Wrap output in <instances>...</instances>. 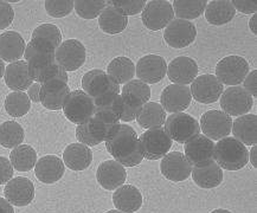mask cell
Instances as JSON below:
<instances>
[{
  "label": "cell",
  "instance_id": "30bf717a",
  "mask_svg": "<svg viewBox=\"0 0 257 213\" xmlns=\"http://www.w3.org/2000/svg\"><path fill=\"white\" fill-rule=\"evenodd\" d=\"M55 58L57 64L65 71H76L84 64L87 50L83 43L77 39H67L56 49Z\"/></svg>",
  "mask_w": 257,
  "mask_h": 213
},
{
  "label": "cell",
  "instance_id": "7bdbcfd3",
  "mask_svg": "<svg viewBox=\"0 0 257 213\" xmlns=\"http://www.w3.org/2000/svg\"><path fill=\"white\" fill-rule=\"evenodd\" d=\"M35 38L48 41L57 49L62 43V32L54 24H41L32 32V39Z\"/></svg>",
  "mask_w": 257,
  "mask_h": 213
},
{
  "label": "cell",
  "instance_id": "836d02e7",
  "mask_svg": "<svg viewBox=\"0 0 257 213\" xmlns=\"http://www.w3.org/2000/svg\"><path fill=\"white\" fill-rule=\"evenodd\" d=\"M10 161L13 168L18 172H29L34 169L38 161L37 152L30 145H19L12 149L10 154Z\"/></svg>",
  "mask_w": 257,
  "mask_h": 213
},
{
  "label": "cell",
  "instance_id": "4316f807",
  "mask_svg": "<svg viewBox=\"0 0 257 213\" xmlns=\"http://www.w3.org/2000/svg\"><path fill=\"white\" fill-rule=\"evenodd\" d=\"M63 162L69 169L80 170L87 169L90 163L93 162V152L88 146L80 142L70 143L63 150Z\"/></svg>",
  "mask_w": 257,
  "mask_h": 213
},
{
  "label": "cell",
  "instance_id": "ac0fdd59",
  "mask_svg": "<svg viewBox=\"0 0 257 213\" xmlns=\"http://www.w3.org/2000/svg\"><path fill=\"white\" fill-rule=\"evenodd\" d=\"M161 107L170 114L184 113L192 102V95L187 85L170 84L163 90L160 96Z\"/></svg>",
  "mask_w": 257,
  "mask_h": 213
},
{
  "label": "cell",
  "instance_id": "e0dca14e",
  "mask_svg": "<svg viewBox=\"0 0 257 213\" xmlns=\"http://www.w3.org/2000/svg\"><path fill=\"white\" fill-rule=\"evenodd\" d=\"M160 172L170 181L180 182L189 179L192 165L181 152L167 153L161 160Z\"/></svg>",
  "mask_w": 257,
  "mask_h": 213
},
{
  "label": "cell",
  "instance_id": "484cf974",
  "mask_svg": "<svg viewBox=\"0 0 257 213\" xmlns=\"http://www.w3.org/2000/svg\"><path fill=\"white\" fill-rule=\"evenodd\" d=\"M26 43L17 31H6L0 35V58L13 63L24 57Z\"/></svg>",
  "mask_w": 257,
  "mask_h": 213
},
{
  "label": "cell",
  "instance_id": "f907efd6",
  "mask_svg": "<svg viewBox=\"0 0 257 213\" xmlns=\"http://www.w3.org/2000/svg\"><path fill=\"white\" fill-rule=\"evenodd\" d=\"M231 3L236 11L243 15H255L257 11L256 0H233Z\"/></svg>",
  "mask_w": 257,
  "mask_h": 213
},
{
  "label": "cell",
  "instance_id": "7a4b0ae2",
  "mask_svg": "<svg viewBox=\"0 0 257 213\" xmlns=\"http://www.w3.org/2000/svg\"><path fill=\"white\" fill-rule=\"evenodd\" d=\"M215 162L222 169L239 170L249 162V150L235 137H224L215 145Z\"/></svg>",
  "mask_w": 257,
  "mask_h": 213
},
{
  "label": "cell",
  "instance_id": "83f0119b",
  "mask_svg": "<svg viewBox=\"0 0 257 213\" xmlns=\"http://www.w3.org/2000/svg\"><path fill=\"white\" fill-rule=\"evenodd\" d=\"M194 183L200 188H215L223 182V169L215 161L206 165L192 167L191 172Z\"/></svg>",
  "mask_w": 257,
  "mask_h": 213
},
{
  "label": "cell",
  "instance_id": "7dc6e473",
  "mask_svg": "<svg viewBox=\"0 0 257 213\" xmlns=\"http://www.w3.org/2000/svg\"><path fill=\"white\" fill-rule=\"evenodd\" d=\"M76 137L78 142L83 143V145L88 147H94L100 145L101 141L93 135V133L90 132L88 127V121L84 123L77 124L76 127Z\"/></svg>",
  "mask_w": 257,
  "mask_h": 213
},
{
  "label": "cell",
  "instance_id": "bcb514c9",
  "mask_svg": "<svg viewBox=\"0 0 257 213\" xmlns=\"http://www.w3.org/2000/svg\"><path fill=\"white\" fill-rule=\"evenodd\" d=\"M122 113H121L120 121L123 122H132V121L137 120L138 115H139L140 110L143 109L144 104L140 101L134 100L130 96H122Z\"/></svg>",
  "mask_w": 257,
  "mask_h": 213
},
{
  "label": "cell",
  "instance_id": "f546056e",
  "mask_svg": "<svg viewBox=\"0 0 257 213\" xmlns=\"http://www.w3.org/2000/svg\"><path fill=\"white\" fill-rule=\"evenodd\" d=\"M206 21L211 25H225L236 16V10L230 0H212L207 2L204 11Z\"/></svg>",
  "mask_w": 257,
  "mask_h": 213
},
{
  "label": "cell",
  "instance_id": "74e56055",
  "mask_svg": "<svg viewBox=\"0 0 257 213\" xmlns=\"http://www.w3.org/2000/svg\"><path fill=\"white\" fill-rule=\"evenodd\" d=\"M24 129L16 121H6L0 124V145L4 148H16L24 141Z\"/></svg>",
  "mask_w": 257,
  "mask_h": 213
},
{
  "label": "cell",
  "instance_id": "60d3db41",
  "mask_svg": "<svg viewBox=\"0 0 257 213\" xmlns=\"http://www.w3.org/2000/svg\"><path fill=\"white\" fill-rule=\"evenodd\" d=\"M120 95L130 96L134 100L140 101L143 104H146L151 100V88L143 81L132 80L123 85Z\"/></svg>",
  "mask_w": 257,
  "mask_h": 213
},
{
  "label": "cell",
  "instance_id": "ab89813d",
  "mask_svg": "<svg viewBox=\"0 0 257 213\" xmlns=\"http://www.w3.org/2000/svg\"><path fill=\"white\" fill-rule=\"evenodd\" d=\"M56 54V48L51 43L44 39L35 38L26 44V49L24 52L25 62H29L34 58L38 57H52Z\"/></svg>",
  "mask_w": 257,
  "mask_h": 213
},
{
  "label": "cell",
  "instance_id": "ba28073f",
  "mask_svg": "<svg viewBox=\"0 0 257 213\" xmlns=\"http://www.w3.org/2000/svg\"><path fill=\"white\" fill-rule=\"evenodd\" d=\"M82 90L93 100L107 94H120L121 88L101 69H93L82 77Z\"/></svg>",
  "mask_w": 257,
  "mask_h": 213
},
{
  "label": "cell",
  "instance_id": "1f68e13d",
  "mask_svg": "<svg viewBox=\"0 0 257 213\" xmlns=\"http://www.w3.org/2000/svg\"><path fill=\"white\" fill-rule=\"evenodd\" d=\"M105 73L118 85H124L130 81L134 80L135 64L126 56H118L108 64Z\"/></svg>",
  "mask_w": 257,
  "mask_h": 213
},
{
  "label": "cell",
  "instance_id": "c3c4849f",
  "mask_svg": "<svg viewBox=\"0 0 257 213\" xmlns=\"http://www.w3.org/2000/svg\"><path fill=\"white\" fill-rule=\"evenodd\" d=\"M15 19V10L6 2H0V30L9 28Z\"/></svg>",
  "mask_w": 257,
  "mask_h": 213
},
{
  "label": "cell",
  "instance_id": "cb8c5ba5",
  "mask_svg": "<svg viewBox=\"0 0 257 213\" xmlns=\"http://www.w3.org/2000/svg\"><path fill=\"white\" fill-rule=\"evenodd\" d=\"M4 81L13 91L28 90L34 83V78L29 70V64L25 61H17L10 63L5 69Z\"/></svg>",
  "mask_w": 257,
  "mask_h": 213
},
{
  "label": "cell",
  "instance_id": "e575fe53",
  "mask_svg": "<svg viewBox=\"0 0 257 213\" xmlns=\"http://www.w3.org/2000/svg\"><path fill=\"white\" fill-rule=\"evenodd\" d=\"M122 113V98L120 94H107L94 100V114L120 121Z\"/></svg>",
  "mask_w": 257,
  "mask_h": 213
},
{
  "label": "cell",
  "instance_id": "8d00e7d4",
  "mask_svg": "<svg viewBox=\"0 0 257 213\" xmlns=\"http://www.w3.org/2000/svg\"><path fill=\"white\" fill-rule=\"evenodd\" d=\"M206 5V0H174L172 3L174 17L190 22L204 15Z\"/></svg>",
  "mask_w": 257,
  "mask_h": 213
},
{
  "label": "cell",
  "instance_id": "ffe728a7",
  "mask_svg": "<svg viewBox=\"0 0 257 213\" xmlns=\"http://www.w3.org/2000/svg\"><path fill=\"white\" fill-rule=\"evenodd\" d=\"M199 67L193 58L187 56L176 57L167 65V76L173 84L187 85L192 83L194 78L198 76Z\"/></svg>",
  "mask_w": 257,
  "mask_h": 213
},
{
  "label": "cell",
  "instance_id": "7c38bea8",
  "mask_svg": "<svg viewBox=\"0 0 257 213\" xmlns=\"http://www.w3.org/2000/svg\"><path fill=\"white\" fill-rule=\"evenodd\" d=\"M191 95L193 100L203 104L215 103L224 91V85L215 75L204 74L197 76L191 83Z\"/></svg>",
  "mask_w": 257,
  "mask_h": 213
},
{
  "label": "cell",
  "instance_id": "f35d334b",
  "mask_svg": "<svg viewBox=\"0 0 257 213\" xmlns=\"http://www.w3.org/2000/svg\"><path fill=\"white\" fill-rule=\"evenodd\" d=\"M6 113L12 117H22L31 109V101L24 91H12L5 97Z\"/></svg>",
  "mask_w": 257,
  "mask_h": 213
},
{
  "label": "cell",
  "instance_id": "7402d4cb",
  "mask_svg": "<svg viewBox=\"0 0 257 213\" xmlns=\"http://www.w3.org/2000/svg\"><path fill=\"white\" fill-rule=\"evenodd\" d=\"M69 94L70 88L67 83L57 80L49 81L41 85L39 101L49 110H61Z\"/></svg>",
  "mask_w": 257,
  "mask_h": 213
},
{
  "label": "cell",
  "instance_id": "db71d44e",
  "mask_svg": "<svg viewBox=\"0 0 257 213\" xmlns=\"http://www.w3.org/2000/svg\"><path fill=\"white\" fill-rule=\"evenodd\" d=\"M0 213H15L13 206L5 198H0Z\"/></svg>",
  "mask_w": 257,
  "mask_h": 213
},
{
  "label": "cell",
  "instance_id": "5bb4252c",
  "mask_svg": "<svg viewBox=\"0 0 257 213\" xmlns=\"http://www.w3.org/2000/svg\"><path fill=\"white\" fill-rule=\"evenodd\" d=\"M197 38V28L193 23L184 19H173L165 28L164 39L173 49L189 47Z\"/></svg>",
  "mask_w": 257,
  "mask_h": 213
},
{
  "label": "cell",
  "instance_id": "11a10c76",
  "mask_svg": "<svg viewBox=\"0 0 257 213\" xmlns=\"http://www.w3.org/2000/svg\"><path fill=\"white\" fill-rule=\"evenodd\" d=\"M249 161L251 162L253 168L257 167V161H256V145L251 146V150L249 152Z\"/></svg>",
  "mask_w": 257,
  "mask_h": 213
},
{
  "label": "cell",
  "instance_id": "6da1fadb",
  "mask_svg": "<svg viewBox=\"0 0 257 213\" xmlns=\"http://www.w3.org/2000/svg\"><path fill=\"white\" fill-rule=\"evenodd\" d=\"M105 148L115 161L123 167H135L144 160L138 133L128 124L120 123L113 136L105 141Z\"/></svg>",
  "mask_w": 257,
  "mask_h": 213
},
{
  "label": "cell",
  "instance_id": "5b68a950",
  "mask_svg": "<svg viewBox=\"0 0 257 213\" xmlns=\"http://www.w3.org/2000/svg\"><path fill=\"white\" fill-rule=\"evenodd\" d=\"M62 109L70 122L76 124L84 123L93 116L94 100L83 90L70 91Z\"/></svg>",
  "mask_w": 257,
  "mask_h": 213
},
{
  "label": "cell",
  "instance_id": "d6986e66",
  "mask_svg": "<svg viewBox=\"0 0 257 213\" xmlns=\"http://www.w3.org/2000/svg\"><path fill=\"white\" fill-rule=\"evenodd\" d=\"M4 194L6 200L12 206L24 207L34 201L35 186L31 180L25 176H17L6 183Z\"/></svg>",
  "mask_w": 257,
  "mask_h": 213
},
{
  "label": "cell",
  "instance_id": "2e32d148",
  "mask_svg": "<svg viewBox=\"0 0 257 213\" xmlns=\"http://www.w3.org/2000/svg\"><path fill=\"white\" fill-rule=\"evenodd\" d=\"M167 73V63L159 55H146L141 57L135 65L138 80L146 84H156L164 80Z\"/></svg>",
  "mask_w": 257,
  "mask_h": 213
},
{
  "label": "cell",
  "instance_id": "6f0895ef",
  "mask_svg": "<svg viewBox=\"0 0 257 213\" xmlns=\"http://www.w3.org/2000/svg\"><path fill=\"white\" fill-rule=\"evenodd\" d=\"M5 62L0 58V80H2L3 77H4V74H5Z\"/></svg>",
  "mask_w": 257,
  "mask_h": 213
},
{
  "label": "cell",
  "instance_id": "91938a15",
  "mask_svg": "<svg viewBox=\"0 0 257 213\" xmlns=\"http://www.w3.org/2000/svg\"><path fill=\"white\" fill-rule=\"evenodd\" d=\"M105 213H123V212L118 211V209H109V211H107Z\"/></svg>",
  "mask_w": 257,
  "mask_h": 213
},
{
  "label": "cell",
  "instance_id": "ee69618b",
  "mask_svg": "<svg viewBox=\"0 0 257 213\" xmlns=\"http://www.w3.org/2000/svg\"><path fill=\"white\" fill-rule=\"evenodd\" d=\"M44 4L48 15L54 18L67 17L75 8V2L72 0H47Z\"/></svg>",
  "mask_w": 257,
  "mask_h": 213
},
{
  "label": "cell",
  "instance_id": "9c48e42d",
  "mask_svg": "<svg viewBox=\"0 0 257 213\" xmlns=\"http://www.w3.org/2000/svg\"><path fill=\"white\" fill-rule=\"evenodd\" d=\"M200 130L210 140L219 141L231 133L232 119L222 110H207L200 117Z\"/></svg>",
  "mask_w": 257,
  "mask_h": 213
},
{
  "label": "cell",
  "instance_id": "f1b7e54d",
  "mask_svg": "<svg viewBox=\"0 0 257 213\" xmlns=\"http://www.w3.org/2000/svg\"><path fill=\"white\" fill-rule=\"evenodd\" d=\"M231 133L233 134V137L244 146L256 145L257 117L255 114H245L232 121Z\"/></svg>",
  "mask_w": 257,
  "mask_h": 213
},
{
  "label": "cell",
  "instance_id": "4fadbf2b",
  "mask_svg": "<svg viewBox=\"0 0 257 213\" xmlns=\"http://www.w3.org/2000/svg\"><path fill=\"white\" fill-rule=\"evenodd\" d=\"M28 64L32 78L39 84L54 80L67 83L69 80L68 73L57 64L55 56H52V57L34 58V60L29 61Z\"/></svg>",
  "mask_w": 257,
  "mask_h": 213
},
{
  "label": "cell",
  "instance_id": "816d5d0a",
  "mask_svg": "<svg viewBox=\"0 0 257 213\" xmlns=\"http://www.w3.org/2000/svg\"><path fill=\"white\" fill-rule=\"evenodd\" d=\"M256 81H257V71L251 70L249 71V74L246 75V77L243 81V89L246 93L251 95V97H256L257 95V88H256Z\"/></svg>",
  "mask_w": 257,
  "mask_h": 213
},
{
  "label": "cell",
  "instance_id": "d590c367",
  "mask_svg": "<svg viewBox=\"0 0 257 213\" xmlns=\"http://www.w3.org/2000/svg\"><path fill=\"white\" fill-rule=\"evenodd\" d=\"M88 127L95 137H97L101 142H105L120 127V121L109 119L100 114H93L88 121Z\"/></svg>",
  "mask_w": 257,
  "mask_h": 213
},
{
  "label": "cell",
  "instance_id": "f5cc1de1",
  "mask_svg": "<svg viewBox=\"0 0 257 213\" xmlns=\"http://www.w3.org/2000/svg\"><path fill=\"white\" fill-rule=\"evenodd\" d=\"M41 85L42 84L37 83V82H34L31 87L28 89V96L31 102H35V103L41 102V101H39V95H41Z\"/></svg>",
  "mask_w": 257,
  "mask_h": 213
},
{
  "label": "cell",
  "instance_id": "4dcf8cb0",
  "mask_svg": "<svg viewBox=\"0 0 257 213\" xmlns=\"http://www.w3.org/2000/svg\"><path fill=\"white\" fill-rule=\"evenodd\" d=\"M128 25V17L120 13L111 5L105 6L101 15L98 16V26L104 34H121Z\"/></svg>",
  "mask_w": 257,
  "mask_h": 213
},
{
  "label": "cell",
  "instance_id": "d4e9b609",
  "mask_svg": "<svg viewBox=\"0 0 257 213\" xmlns=\"http://www.w3.org/2000/svg\"><path fill=\"white\" fill-rule=\"evenodd\" d=\"M113 204L116 209L123 213H135L144 204V196L140 189L133 185H122L114 191Z\"/></svg>",
  "mask_w": 257,
  "mask_h": 213
},
{
  "label": "cell",
  "instance_id": "8fae6325",
  "mask_svg": "<svg viewBox=\"0 0 257 213\" xmlns=\"http://www.w3.org/2000/svg\"><path fill=\"white\" fill-rule=\"evenodd\" d=\"M220 108L229 116H242L248 114L252 108L253 98L240 85L229 87L220 96Z\"/></svg>",
  "mask_w": 257,
  "mask_h": 213
},
{
  "label": "cell",
  "instance_id": "681fc988",
  "mask_svg": "<svg viewBox=\"0 0 257 213\" xmlns=\"http://www.w3.org/2000/svg\"><path fill=\"white\" fill-rule=\"evenodd\" d=\"M13 168L10 159L5 156H0V185H6L13 178Z\"/></svg>",
  "mask_w": 257,
  "mask_h": 213
},
{
  "label": "cell",
  "instance_id": "603a6c76",
  "mask_svg": "<svg viewBox=\"0 0 257 213\" xmlns=\"http://www.w3.org/2000/svg\"><path fill=\"white\" fill-rule=\"evenodd\" d=\"M65 165L63 160L56 155H45L38 160L35 166V175L39 181L52 185L63 178Z\"/></svg>",
  "mask_w": 257,
  "mask_h": 213
},
{
  "label": "cell",
  "instance_id": "9f6ffc18",
  "mask_svg": "<svg viewBox=\"0 0 257 213\" xmlns=\"http://www.w3.org/2000/svg\"><path fill=\"white\" fill-rule=\"evenodd\" d=\"M249 28L253 35H257V15H252L249 21Z\"/></svg>",
  "mask_w": 257,
  "mask_h": 213
},
{
  "label": "cell",
  "instance_id": "680465c9",
  "mask_svg": "<svg viewBox=\"0 0 257 213\" xmlns=\"http://www.w3.org/2000/svg\"><path fill=\"white\" fill-rule=\"evenodd\" d=\"M210 213H232V212L229 211V209H225V208H216V209H213V211H211Z\"/></svg>",
  "mask_w": 257,
  "mask_h": 213
},
{
  "label": "cell",
  "instance_id": "8992f818",
  "mask_svg": "<svg viewBox=\"0 0 257 213\" xmlns=\"http://www.w3.org/2000/svg\"><path fill=\"white\" fill-rule=\"evenodd\" d=\"M174 19L172 4L166 0H151L141 12V21L148 30L159 31Z\"/></svg>",
  "mask_w": 257,
  "mask_h": 213
},
{
  "label": "cell",
  "instance_id": "b9f144b4",
  "mask_svg": "<svg viewBox=\"0 0 257 213\" xmlns=\"http://www.w3.org/2000/svg\"><path fill=\"white\" fill-rule=\"evenodd\" d=\"M107 2L103 0H77L75 2L76 13L83 19L98 18L101 12L103 11Z\"/></svg>",
  "mask_w": 257,
  "mask_h": 213
},
{
  "label": "cell",
  "instance_id": "f6af8a7d",
  "mask_svg": "<svg viewBox=\"0 0 257 213\" xmlns=\"http://www.w3.org/2000/svg\"><path fill=\"white\" fill-rule=\"evenodd\" d=\"M108 4L128 17V16H135L143 12L146 2L145 0H111V2H108Z\"/></svg>",
  "mask_w": 257,
  "mask_h": 213
},
{
  "label": "cell",
  "instance_id": "3957f363",
  "mask_svg": "<svg viewBox=\"0 0 257 213\" xmlns=\"http://www.w3.org/2000/svg\"><path fill=\"white\" fill-rule=\"evenodd\" d=\"M249 71L250 65L244 57L231 55L222 58L217 63L215 76L223 85L226 84L230 87H236L243 83Z\"/></svg>",
  "mask_w": 257,
  "mask_h": 213
},
{
  "label": "cell",
  "instance_id": "d6a6232c",
  "mask_svg": "<svg viewBox=\"0 0 257 213\" xmlns=\"http://www.w3.org/2000/svg\"><path fill=\"white\" fill-rule=\"evenodd\" d=\"M166 117V111L161 107V104L150 101L144 104L143 109L140 110L137 117V122L145 129H153V128H159L165 124Z\"/></svg>",
  "mask_w": 257,
  "mask_h": 213
},
{
  "label": "cell",
  "instance_id": "52a82bcc",
  "mask_svg": "<svg viewBox=\"0 0 257 213\" xmlns=\"http://www.w3.org/2000/svg\"><path fill=\"white\" fill-rule=\"evenodd\" d=\"M144 158L147 160H159L170 153L173 141L167 135L164 128L147 129L139 137Z\"/></svg>",
  "mask_w": 257,
  "mask_h": 213
},
{
  "label": "cell",
  "instance_id": "44dd1931",
  "mask_svg": "<svg viewBox=\"0 0 257 213\" xmlns=\"http://www.w3.org/2000/svg\"><path fill=\"white\" fill-rule=\"evenodd\" d=\"M96 179L102 188L107 189V191H115L126 182V167L115 161L114 159L105 160L98 166L96 170Z\"/></svg>",
  "mask_w": 257,
  "mask_h": 213
},
{
  "label": "cell",
  "instance_id": "277c9868",
  "mask_svg": "<svg viewBox=\"0 0 257 213\" xmlns=\"http://www.w3.org/2000/svg\"><path fill=\"white\" fill-rule=\"evenodd\" d=\"M165 132L172 141L186 143L192 137L200 134L199 122L186 113L171 114L165 121Z\"/></svg>",
  "mask_w": 257,
  "mask_h": 213
},
{
  "label": "cell",
  "instance_id": "9a60e30c",
  "mask_svg": "<svg viewBox=\"0 0 257 213\" xmlns=\"http://www.w3.org/2000/svg\"><path fill=\"white\" fill-rule=\"evenodd\" d=\"M184 155L192 167H198L215 161V142L203 134H198L187 141Z\"/></svg>",
  "mask_w": 257,
  "mask_h": 213
}]
</instances>
